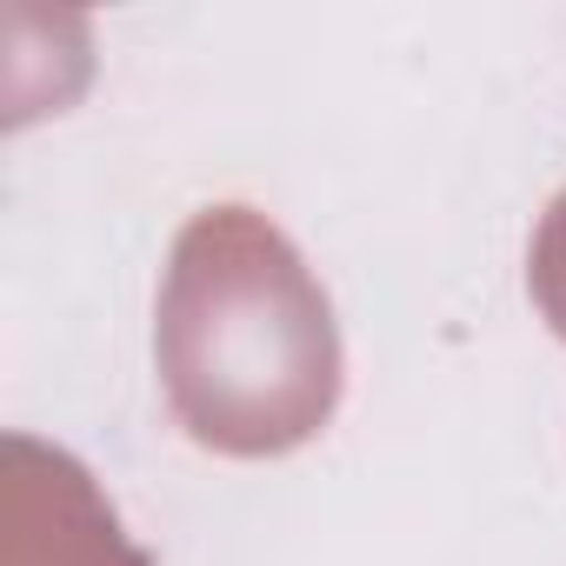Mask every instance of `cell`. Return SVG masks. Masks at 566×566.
I'll use <instances>...</instances> for the list:
<instances>
[{
	"label": "cell",
	"instance_id": "cell-1",
	"mask_svg": "<svg viewBox=\"0 0 566 566\" xmlns=\"http://www.w3.org/2000/svg\"><path fill=\"white\" fill-rule=\"evenodd\" d=\"M154 367L180 433L227 460H280L340 407V321L301 247L253 207H200L167 253Z\"/></svg>",
	"mask_w": 566,
	"mask_h": 566
},
{
	"label": "cell",
	"instance_id": "cell-2",
	"mask_svg": "<svg viewBox=\"0 0 566 566\" xmlns=\"http://www.w3.org/2000/svg\"><path fill=\"white\" fill-rule=\"evenodd\" d=\"M0 566H147V553L120 533L94 473L61 447L28 433L8 440V539Z\"/></svg>",
	"mask_w": 566,
	"mask_h": 566
},
{
	"label": "cell",
	"instance_id": "cell-3",
	"mask_svg": "<svg viewBox=\"0 0 566 566\" xmlns=\"http://www.w3.org/2000/svg\"><path fill=\"white\" fill-rule=\"evenodd\" d=\"M526 294H533L539 321L566 340V193H553V207H546L539 227H533V247H526Z\"/></svg>",
	"mask_w": 566,
	"mask_h": 566
}]
</instances>
